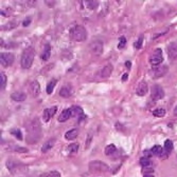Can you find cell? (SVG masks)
<instances>
[{
	"label": "cell",
	"mask_w": 177,
	"mask_h": 177,
	"mask_svg": "<svg viewBox=\"0 0 177 177\" xmlns=\"http://www.w3.org/2000/svg\"><path fill=\"white\" fill-rule=\"evenodd\" d=\"M6 168H8L9 171L12 174L25 173L26 171H28V167H27V165L18 162V161L11 160V159H9V160L6 161Z\"/></svg>",
	"instance_id": "5b68a950"
},
{
	"label": "cell",
	"mask_w": 177,
	"mask_h": 177,
	"mask_svg": "<svg viewBox=\"0 0 177 177\" xmlns=\"http://www.w3.org/2000/svg\"><path fill=\"white\" fill-rule=\"evenodd\" d=\"M50 55H51V48H50L49 44H46L45 48H44L41 57V59H43L44 61H47L48 59L50 58Z\"/></svg>",
	"instance_id": "44dd1931"
},
{
	"label": "cell",
	"mask_w": 177,
	"mask_h": 177,
	"mask_svg": "<svg viewBox=\"0 0 177 177\" xmlns=\"http://www.w3.org/2000/svg\"><path fill=\"white\" fill-rule=\"evenodd\" d=\"M86 4H87V6L90 8V10H94V8L98 6L99 2L98 1H87L86 2Z\"/></svg>",
	"instance_id": "1f68e13d"
},
{
	"label": "cell",
	"mask_w": 177,
	"mask_h": 177,
	"mask_svg": "<svg viewBox=\"0 0 177 177\" xmlns=\"http://www.w3.org/2000/svg\"><path fill=\"white\" fill-rule=\"evenodd\" d=\"M168 56L171 60H175L177 58V42H172L168 46Z\"/></svg>",
	"instance_id": "4fadbf2b"
},
{
	"label": "cell",
	"mask_w": 177,
	"mask_h": 177,
	"mask_svg": "<svg viewBox=\"0 0 177 177\" xmlns=\"http://www.w3.org/2000/svg\"><path fill=\"white\" fill-rule=\"evenodd\" d=\"M88 168H89L90 173L92 174H103L109 171V167L106 163H104L103 161H100V160L90 161Z\"/></svg>",
	"instance_id": "277c9868"
},
{
	"label": "cell",
	"mask_w": 177,
	"mask_h": 177,
	"mask_svg": "<svg viewBox=\"0 0 177 177\" xmlns=\"http://www.w3.org/2000/svg\"><path fill=\"white\" fill-rule=\"evenodd\" d=\"M56 111H57V107H52V108H49V109H46L43 113L44 121H45V122H48V121L55 115Z\"/></svg>",
	"instance_id": "7c38bea8"
},
{
	"label": "cell",
	"mask_w": 177,
	"mask_h": 177,
	"mask_svg": "<svg viewBox=\"0 0 177 177\" xmlns=\"http://www.w3.org/2000/svg\"><path fill=\"white\" fill-rule=\"evenodd\" d=\"M167 32H168V30H165L163 32H161V33H157V34H154V35H153V39H157L158 37L165 35V33H167Z\"/></svg>",
	"instance_id": "d590c367"
},
{
	"label": "cell",
	"mask_w": 177,
	"mask_h": 177,
	"mask_svg": "<svg viewBox=\"0 0 177 177\" xmlns=\"http://www.w3.org/2000/svg\"><path fill=\"white\" fill-rule=\"evenodd\" d=\"M112 65H107L102 68V70L100 71V73H99V76H100L101 78H108V77L110 76V74H112Z\"/></svg>",
	"instance_id": "9a60e30c"
},
{
	"label": "cell",
	"mask_w": 177,
	"mask_h": 177,
	"mask_svg": "<svg viewBox=\"0 0 177 177\" xmlns=\"http://www.w3.org/2000/svg\"><path fill=\"white\" fill-rule=\"evenodd\" d=\"M69 37L71 40L76 41V42H81V41H85L87 38V31L83 25H76L72 26L69 31Z\"/></svg>",
	"instance_id": "7a4b0ae2"
},
{
	"label": "cell",
	"mask_w": 177,
	"mask_h": 177,
	"mask_svg": "<svg viewBox=\"0 0 177 177\" xmlns=\"http://www.w3.org/2000/svg\"><path fill=\"white\" fill-rule=\"evenodd\" d=\"M41 127L38 119H33L27 127V141L31 145H34L35 142L41 139Z\"/></svg>",
	"instance_id": "6da1fadb"
},
{
	"label": "cell",
	"mask_w": 177,
	"mask_h": 177,
	"mask_svg": "<svg viewBox=\"0 0 177 177\" xmlns=\"http://www.w3.org/2000/svg\"><path fill=\"white\" fill-rule=\"evenodd\" d=\"M79 143H70L68 145V152H69L70 155H74L77 153L79 151Z\"/></svg>",
	"instance_id": "603a6c76"
},
{
	"label": "cell",
	"mask_w": 177,
	"mask_h": 177,
	"mask_svg": "<svg viewBox=\"0 0 177 177\" xmlns=\"http://www.w3.org/2000/svg\"><path fill=\"white\" fill-rule=\"evenodd\" d=\"M142 41H143V37H142V36H140V37H139L138 40H137L136 42L134 43L135 48H141V45H142Z\"/></svg>",
	"instance_id": "e575fe53"
},
{
	"label": "cell",
	"mask_w": 177,
	"mask_h": 177,
	"mask_svg": "<svg viewBox=\"0 0 177 177\" xmlns=\"http://www.w3.org/2000/svg\"><path fill=\"white\" fill-rule=\"evenodd\" d=\"M55 141H56L55 140V138H51L48 141H46V142L44 143L43 147H41V152H43V153H47V152H49L50 150L54 147Z\"/></svg>",
	"instance_id": "ac0fdd59"
},
{
	"label": "cell",
	"mask_w": 177,
	"mask_h": 177,
	"mask_svg": "<svg viewBox=\"0 0 177 177\" xmlns=\"http://www.w3.org/2000/svg\"><path fill=\"white\" fill-rule=\"evenodd\" d=\"M71 111H72V115H74V116H80V115H83V110H82V108L76 107V105L72 107Z\"/></svg>",
	"instance_id": "f546056e"
},
{
	"label": "cell",
	"mask_w": 177,
	"mask_h": 177,
	"mask_svg": "<svg viewBox=\"0 0 177 177\" xmlns=\"http://www.w3.org/2000/svg\"><path fill=\"white\" fill-rule=\"evenodd\" d=\"M163 61V56H162V50L161 48H156L154 52L150 56V62L154 65H159Z\"/></svg>",
	"instance_id": "ba28073f"
},
{
	"label": "cell",
	"mask_w": 177,
	"mask_h": 177,
	"mask_svg": "<svg viewBox=\"0 0 177 177\" xmlns=\"http://www.w3.org/2000/svg\"><path fill=\"white\" fill-rule=\"evenodd\" d=\"M14 60L15 56L12 53H1V55H0V62H1V65H3L4 68L12 65Z\"/></svg>",
	"instance_id": "9c48e42d"
},
{
	"label": "cell",
	"mask_w": 177,
	"mask_h": 177,
	"mask_svg": "<svg viewBox=\"0 0 177 177\" xmlns=\"http://www.w3.org/2000/svg\"><path fill=\"white\" fill-rule=\"evenodd\" d=\"M11 98L14 101H16V102H23V101L26 100L27 95L23 92H14L11 95Z\"/></svg>",
	"instance_id": "e0dca14e"
},
{
	"label": "cell",
	"mask_w": 177,
	"mask_h": 177,
	"mask_svg": "<svg viewBox=\"0 0 177 177\" xmlns=\"http://www.w3.org/2000/svg\"><path fill=\"white\" fill-rule=\"evenodd\" d=\"M59 96L64 97V98H68V97L71 96V90L69 88V87L68 85H65V87L61 88V90H59Z\"/></svg>",
	"instance_id": "ffe728a7"
},
{
	"label": "cell",
	"mask_w": 177,
	"mask_h": 177,
	"mask_svg": "<svg viewBox=\"0 0 177 177\" xmlns=\"http://www.w3.org/2000/svg\"><path fill=\"white\" fill-rule=\"evenodd\" d=\"M29 91H30L31 95L33 97H37L41 93V85H39V82L37 80H33L31 81L30 85H29Z\"/></svg>",
	"instance_id": "8fae6325"
},
{
	"label": "cell",
	"mask_w": 177,
	"mask_h": 177,
	"mask_svg": "<svg viewBox=\"0 0 177 177\" xmlns=\"http://www.w3.org/2000/svg\"><path fill=\"white\" fill-rule=\"evenodd\" d=\"M90 141H91V135H89L88 139H86V145H85V149H88L90 145Z\"/></svg>",
	"instance_id": "74e56055"
},
{
	"label": "cell",
	"mask_w": 177,
	"mask_h": 177,
	"mask_svg": "<svg viewBox=\"0 0 177 177\" xmlns=\"http://www.w3.org/2000/svg\"><path fill=\"white\" fill-rule=\"evenodd\" d=\"M5 85H6V75L1 72L0 73V88H1V90L5 88Z\"/></svg>",
	"instance_id": "f1b7e54d"
},
{
	"label": "cell",
	"mask_w": 177,
	"mask_h": 177,
	"mask_svg": "<svg viewBox=\"0 0 177 177\" xmlns=\"http://www.w3.org/2000/svg\"><path fill=\"white\" fill-rule=\"evenodd\" d=\"M119 44H118V48H123L125 46V44H126V39H125V37H121L120 39H119Z\"/></svg>",
	"instance_id": "836d02e7"
},
{
	"label": "cell",
	"mask_w": 177,
	"mask_h": 177,
	"mask_svg": "<svg viewBox=\"0 0 177 177\" xmlns=\"http://www.w3.org/2000/svg\"><path fill=\"white\" fill-rule=\"evenodd\" d=\"M167 114V111H165L163 108H157V109H155L153 111V115H154L155 117H163L165 115Z\"/></svg>",
	"instance_id": "7402d4cb"
},
{
	"label": "cell",
	"mask_w": 177,
	"mask_h": 177,
	"mask_svg": "<svg viewBox=\"0 0 177 177\" xmlns=\"http://www.w3.org/2000/svg\"><path fill=\"white\" fill-rule=\"evenodd\" d=\"M143 153H144V157H147V158H150V157H151L153 155L152 151H150V150H145Z\"/></svg>",
	"instance_id": "f35d334b"
},
{
	"label": "cell",
	"mask_w": 177,
	"mask_h": 177,
	"mask_svg": "<svg viewBox=\"0 0 177 177\" xmlns=\"http://www.w3.org/2000/svg\"><path fill=\"white\" fill-rule=\"evenodd\" d=\"M151 151H152L153 155H156V156H159V157H160L163 153V149L160 145H154V147L152 148Z\"/></svg>",
	"instance_id": "d4e9b609"
},
{
	"label": "cell",
	"mask_w": 177,
	"mask_h": 177,
	"mask_svg": "<svg viewBox=\"0 0 177 177\" xmlns=\"http://www.w3.org/2000/svg\"><path fill=\"white\" fill-rule=\"evenodd\" d=\"M169 71V68L167 65H154L150 71V75L153 78H160L165 76Z\"/></svg>",
	"instance_id": "8992f818"
},
{
	"label": "cell",
	"mask_w": 177,
	"mask_h": 177,
	"mask_svg": "<svg viewBox=\"0 0 177 177\" xmlns=\"http://www.w3.org/2000/svg\"><path fill=\"white\" fill-rule=\"evenodd\" d=\"M165 150L167 151V153H170V152L173 150V142L170 139H167L165 142Z\"/></svg>",
	"instance_id": "83f0119b"
},
{
	"label": "cell",
	"mask_w": 177,
	"mask_h": 177,
	"mask_svg": "<svg viewBox=\"0 0 177 177\" xmlns=\"http://www.w3.org/2000/svg\"><path fill=\"white\" fill-rule=\"evenodd\" d=\"M44 177H61V174L56 171L49 172V173H46L45 175H43Z\"/></svg>",
	"instance_id": "d6a6232c"
},
{
	"label": "cell",
	"mask_w": 177,
	"mask_h": 177,
	"mask_svg": "<svg viewBox=\"0 0 177 177\" xmlns=\"http://www.w3.org/2000/svg\"><path fill=\"white\" fill-rule=\"evenodd\" d=\"M34 56H35L34 48H33L32 46L26 48L25 50H23V54H21V58H20L21 68H30L33 63V60H34Z\"/></svg>",
	"instance_id": "3957f363"
},
{
	"label": "cell",
	"mask_w": 177,
	"mask_h": 177,
	"mask_svg": "<svg viewBox=\"0 0 177 177\" xmlns=\"http://www.w3.org/2000/svg\"><path fill=\"white\" fill-rule=\"evenodd\" d=\"M90 51H91L92 54H94L96 56H100L103 53V43L100 40L92 41L90 43Z\"/></svg>",
	"instance_id": "30bf717a"
},
{
	"label": "cell",
	"mask_w": 177,
	"mask_h": 177,
	"mask_svg": "<svg viewBox=\"0 0 177 177\" xmlns=\"http://www.w3.org/2000/svg\"><path fill=\"white\" fill-rule=\"evenodd\" d=\"M152 163L151 159L147 158V157H142V158L140 159V165H142L143 168H147V167H150Z\"/></svg>",
	"instance_id": "4316f807"
},
{
	"label": "cell",
	"mask_w": 177,
	"mask_h": 177,
	"mask_svg": "<svg viewBox=\"0 0 177 177\" xmlns=\"http://www.w3.org/2000/svg\"><path fill=\"white\" fill-rule=\"evenodd\" d=\"M147 91H149V85H147V83L145 82V81H141V82H139L138 87H137L136 94L138 95V96H144L147 93Z\"/></svg>",
	"instance_id": "5bb4252c"
},
{
	"label": "cell",
	"mask_w": 177,
	"mask_h": 177,
	"mask_svg": "<svg viewBox=\"0 0 177 177\" xmlns=\"http://www.w3.org/2000/svg\"><path fill=\"white\" fill-rule=\"evenodd\" d=\"M30 22H31V18H29V19H26L25 21H23V26H28L29 24H30Z\"/></svg>",
	"instance_id": "ab89813d"
},
{
	"label": "cell",
	"mask_w": 177,
	"mask_h": 177,
	"mask_svg": "<svg viewBox=\"0 0 177 177\" xmlns=\"http://www.w3.org/2000/svg\"><path fill=\"white\" fill-rule=\"evenodd\" d=\"M11 134H13L19 140H23V134H21V131L19 129H13L11 131Z\"/></svg>",
	"instance_id": "4dcf8cb0"
},
{
	"label": "cell",
	"mask_w": 177,
	"mask_h": 177,
	"mask_svg": "<svg viewBox=\"0 0 177 177\" xmlns=\"http://www.w3.org/2000/svg\"><path fill=\"white\" fill-rule=\"evenodd\" d=\"M165 97V91L158 85H153L151 88V99L153 101H158Z\"/></svg>",
	"instance_id": "52a82bcc"
},
{
	"label": "cell",
	"mask_w": 177,
	"mask_h": 177,
	"mask_svg": "<svg viewBox=\"0 0 177 177\" xmlns=\"http://www.w3.org/2000/svg\"><path fill=\"white\" fill-rule=\"evenodd\" d=\"M56 83H57L56 79H52L51 81H49V83H48V85H47V93L49 95L53 93V90H54V88H55V85H56Z\"/></svg>",
	"instance_id": "484cf974"
},
{
	"label": "cell",
	"mask_w": 177,
	"mask_h": 177,
	"mask_svg": "<svg viewBox=\"0 0 177 177\" xmlns=\"http://www.w3.org/2000/svg\"><path fill=\"white\" fill-rule=\"evenodd\" d=\"M117 152V148L115 145H108L107 147L105 148V154L107 156H112V154H115Z\"/></svg>",
	"instance_id": "cb8c5ba5"
},
{
	"label": "cell",
	"mask_w": 177,
	"mask_h": 177,
	"mask_svg": "<svg viewBox=\"0 0 177 177\" xmlns=\"http://www.w3.org/2000/svg\"><path fill=\"white\" fill-rule=\"evenodd\" d=\"M174 115H175V116H177V105L175 107V109H174Z\"/></svg>",
	"instance_id": "ee69618b"
},
{
	"label": "cell",
	"mask_w": 177,
	"mask_h": 177,
	"mask_svg": "<svg viewBox=\"0 0 177 177\" xmlns=\"http://www.w3.org/2000/svg\"><path fill=\"white\" fill-rule=\"evenodd\" d=\"M125 65H126L127 68H129L130 66H132V63H130V61H126V62H125Z\"/></svg>",
	"instance_id": "60d3db41"
},
{
	"label": "cell",
	"mask_w": 177,
	"mask_h": 177,
	"mask_svg": "<svg viewBox=\"0 0 177 177\" xmlns=\"http://www.w3.org/2000/svg\"><path fill=\"white\" fill-rule=\"evenodd\" d=\"M127 76H128V75L127 74H124V75H123V77H122V79H123V80H126V79H127Z\"/></svg>",
	"instance_id": "b9f144b4"
},
{
	"label": "cell",
	"mask_w": 177,
	"mask_h": 177,
	"mask_svg": "<svg viewBox=\"0 0 177 177\" xmlns=\"http://www.w3.org/2000/svg\"><path fill=\"white\" fill-rule=\"evenodd\" d=\"M71 116H72L71 109H65L64 111H62L61 115L58 116V121L59 122H65V121H67Z\"/></svg>",
	"instance_id": "2e32d148"
},
{
	"label": "cell",
	"mask_w": 177,
	"mask_h": 177,
	"mask_svg": "<svg viewBox=\"0 0 177 177\" xmlns=\"http://www.w3.org/2000/svg\"><path fill=\"white\" fill-rule=\"evenodd\" d=\"M142 172L144 173V175H145V174H152L153 173V169H152V168L147 167V168H144V169L142 170Z\"/></svg>",
	"instance_id": "8d00e7d4"
},
{
	"label": "cell",
	"mask_w": 177,
	"mask_h": 177,
	"mask_svg": "<svg viewBox=\"0 0 177 177\" xmlns=\"http://www.w3.org/2000/svg\"><path fill=\"white\" fill-rule=\"evenodd\" d=\"M77 135H79V130L72 129V130H69V131L66 132L65 138L67 139V140H74V139L77 137Z\"/></svg>",
	"instance_id": "d6986e66"
},
{
	"label": "cell",
	"mask_w": 177,
	"mask_h": 177,
	"mask_svg": "<svg viewBox=\"0 0 177 177\" xmlns=\"http://www.w3.org/2000/svg\"><path fill=\"white\" fill-rule=\"evenodd\" d=\"M143 177H155V176L153 175V174H145V175Z\"/></svg>",
	"instance_id": "7bdbcfd3"
}]
</instances>
